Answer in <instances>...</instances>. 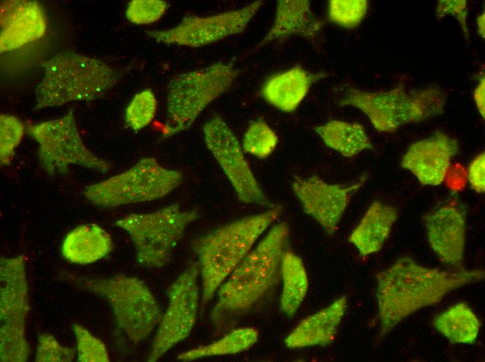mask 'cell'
<instances>
[{
	"instance_id": "6da1fadb",
	"label": "cell",
	"mask_w": 485,
	"mask_h": 362,
	"mask_svg": "<svg viewBox=\"0 0 485 362\" xmlns=\"http://www.w3.org/2000/svg\"><path fill=\"white\" fill-rule=\"evenodd\" d=\"M484 276L481 269L441 270L421 265L410 256L399 258L376 275L380 338L417 310Z\"/></svg>"
},
{
	"instance_id": "7a4b0ae2",
	"label": "cell",
	"mask_w": 485,
	"mask_h": 362,
	"mask_svg": "<svg viewBox=\"0 0 485 362\" xmlns=\"http://www.w3.org/2000/svg\"><path fill=\"white\" fill-rule=\"evenodd\" d=\"M289 234L287 222L274 225L232 272L217 290L215 322L247 313L270 291L281 276Z\"/></svg>"
},
{
	"instance_id": "3957f363",
	"label": "cell",
	"mask_w": 485,
	"mask_h": 362,
	"mask_svg": "<svg viewBox=\"0 0 485 362\" xmlns=\"http://www.w3.org/2000/svg\"><path fill=\"white\" fill-rule=\"evenodd\" d=\"M283 213L281 205L243 217L195 238L192 249L199 258L201 310L252 250L259 237Z\"/></svg>"
},
{
	"instance_id": "277c9868",
	"label": "cell",
	"mask_w": 485,
	"mask_h": 362,
	"mask_svg": "<svg viewBox=\"0 0 485 362\" xmlns=\"http://www.w3.org/2000/svg\"><path fill=\"white\" fill-rule=\"evenodd\" d=\"M341 92L338 105L357 109L380 133L394 132L404 125L442 115L447 97L442 88L433 85L409 89L399 84L375 91L346 86Z\"/></svg>"
},
{
	"instance_id": "5b68a950",
	"label": "cell",
	"mask_w": 485,
	"mask_h": 362,
	"mask_svg": "<svg viewBox=\"0 0 485 362\" xmlns=\"http://www.w3.org/2000/svg\"><path fill=\"white\" fill-rule=\"evenodd\" d=\"M61 277L107 301L118 328L134 344L144 340L160 323V306L149 288L137 277L119 274L95 278L68 271H63Z\"/></svg>"
},
{
	"instance_id": "8992f818",
	"label": "cell",
	"mask_w": 485,
	"mask_h": 362,
	"mask_svg": "<svg viewBox=\"0 0 485 362\" xmlns=\"http://www.w3.org/2000/svg\"><path fill=\"white\" fill-rule=\"evenodd\" d=\"M35 91L33 111L73 101L97 100L117 82L116 72L101 60L72 52H60L43 63Z\"/></svg>"
},
{
	"instance_id": "52a82bcc",
	"label": "cell",
	"mask_w": 485,
	"mask_h": 362,
	"mask_svg": "<svg viewBox=\"0 0 485 362\" xmlns=\"http://www.w3.org/2000/svg\"><path fill=\"white\" fill-rule=\"evenodd\" d=\"M238 74L231 63L219 62L171 78L167 88L164 137L190 127L210 103L231 88Z\"/></svg>"
},
{
	"instance_id": "ba28073f",
	"label": "cell",
	"mask_w": 485,
	"mask_h": 362,
	"mask_svg": "<svg viewBox=\"0 0 485 362\" xmlns=\"http://www.w3.org/2000/svg\"><path fill=\"white\" fill-rule=\"evenodd\" d=\"M199 217L198 211L175 203L152 212L130 214L115 224L130 236L137 262L159 268L169 262L186 228Z\"/></svg>"
},
{
	"instance_id": "9c48e42d",
	"label": "cell",
	"mask_w": 485,
	"mask_h": 362,
	"mask_svg": "<svg viewBox=\"0 0 485 362\" xmlns=\"http://www.w3.org/2000/svg\"><path fill=\"white\" fill-rule=\"evenodd\" d=\"M182 180L180 171L161 166L155 158L145 157L121 173L86 186L82 194L97 206L113 208L160 199Z\"/></svg>"
},
{
	"instance_id": "30bf717a",
	"label": "cell",
	"mask_w": 485,
	"mask_h": 362,
	"mask_svg": "<svg viewBox=\"0 0 485 362\" xmlns=\"http://www.w3.org/2000/svg\"><path fill=\"white\" fill-rule=\"evenodd\" d=\"M24 254L0 260V361L24 362L30 354L26 322L30 311Z\"/></svg>"
},
{
	"instance_id": "8fae6325",
	"label": "cell",
	"mask_w": 485,
	"mask_h": 362,
	"mask_svg": "<svg viewBox=\"0 0 485 362\" xmlns=\"http://www.w3.org/2000/svg\"><path fill=\"white\" fill-rule=\"evenodd\" d=\"M38 145L40 166L50 176L65 175L72 165L102 173L111 164L93 154L83 143L72 110L62 117L26 126Z\"/></svg>"
},
{
	"instance_id": "7c38bea8",
	"label": "cell",
	"mask_w": 485,
	"mask_h": 362,
	"mask_svg": "<svg viewBox=\"0 0 485 362\" xmlns=\"http://www.w3.org/2000/svg\"><path fill=\"white\" fill-rule=\"evenodd\" d=\"M198 262L190 264L168 290V304L155 336L147 361L155 362L192 332L199 308Z\"/></svg>"
},
{
	"instance_id": "4fadbf2b",
	"label": "cell",
	"mask_w": 485,
	"mask_h": 362,
	"mask_svg": "<svg viewBox=\"0 0 485 362\" xmlns=\"http://www.w3.org/2000/svg\"><path fill=\"white\" fill-rule=\"evenodd\" d=\"M205 143L241 202L270 207L244 155L242 145L224 120L215 115L203 127Z\"/></svg>"
},
{
	"instance_id": "5bb4252c",
	"label": "cell",
	"mask_w": 485,
	"mask_h": 362,
	"mask_svg": "<svg viewBox=\"0 0 485 362\" xmlns=\"http://www.w3.org/2000/svg\"><path fill=\"white\" fill-rule=\"evenodd\" d=\"M264 1H253L240 8L208 17L186 15L175 27L151 30L146 35L167 45L191 47L208 45L243 33Z\"/></svg>"
},
{
	"instance_id": "9a60e30c",
	"label": "cell",
	"mask_w": 485,
	"mask_h": 362,
	"mask_svg": "<svg viewBox=\"0 0 485 362\" xmlns=\"http://www.w3.org/2000/svg\"><path fill=\"white\" fill-rule=\"evenodd\" d=\"M369 178L364 173L353 182L330 184L318 176L295 177L292 189L304 211L316 220L329 235L337 230L352 197Z\"/></svg>"
},
{
	"instance_id": "2e32d148",
	"label": "cell",
	"mask_w": 485,
	"mask_h": 362,
	"mask_svg": "<svg viewBox=\"0 0 485 362\" xmlns=\"http://www.w3.org/2000/svg\"><path fill=\"white\" fill-rule=\"evenodd\" d=\"M467 209L456 194L423 217L429 244L440 260L463 268Z\"/></svg>"
},
{
	"instance_id": "e0dca14e",
	"label": "cell",
	"mask_w": 485,
	"mask_h": 362,
	"mask_svg": "<svg viewBox=\"0 0 485 362\" xmlns=\"http://www.w3.org/2000/svg\"><path fill=\"white\" fill-rule=\"evenodd\" d=\"M459 151L456 139L437 132L412 143L403 156L401 166L410 171L422 184L438 186L444 182L452 160Z\"/></svg>"
},
{
	"instance_id": "ac0fdd59",
	"label": "cell",
	"mask_w": 485,
	"mask_h": 362,
	"mask_svg": "<svg viewBox=\"0 0 485 362\" xmlns=\"http://www.w3.org/2000/svg\"><path fill=\"white\" fill-rule=\"evenodd\" d=\"M47 17L36 1L7 0L0 7L1 52L18 49L40 38L45 33Z\"/></svg>"
},
{
	"instance_id": "d6986e66",
	"label": "cell",
	"mask_w": 485,
	"mask_h": 362,
	"mask_svg": "<svg viewBox=\"0 0 485 362\" xmlns=\"http://www.w3.org/2000/svg\"><path fill=\"white\" fill-rule=\"evenodd\" d=\"M323 26L324 22L314 16L309 1L278 0L270 29L249 54L273 41H284L296 36L315 43Z\"/></svg>"
},
{
	"instance_id": "ffe728a7",
	"label": "cell",
	"mask_w": 485,
	"mask_h": 362,
	"mask_svg": "<svg viewBox=\"0 0 485 362\" xmlns=\"http://www.w3.org/2000/svg\"><path fill=\"white\" fill-rule=\"evenodd\" d=\"M328 76L325 72H311L295 65L268 77L260 93L272 107L284 112L292 113L302 102L312 85Z\"/></svg>"
},
{
	"instance_id": "44dd1931",
	"label": "cell",
	"mask_w": 485,
	"mask_h": 362,
	"mask_svg": "<svg viewBox=\"0 0 485 362\" xmlns=\"http://www.w3.org/2000/svg\"><path fill=\"white\" fill-rule=\"evenodd\" d=\"M347 308L343 296L302 320L284 340L288 348L325 346L334 340Z\"/></svg>"
},
{
	"instance_id": "7402d4cb",
	"label": "cell",
	"mask_w": 485,
	"mask_h": 362,
	"mask_svg": "<svg viewBox=\"0 0 485 362\" xmlns=\"http://www.w3.org/2000/svg\"><path fill=\"white\" fill-rule=\"evenodd\" d=\"M399 215L396 207L375 200L348 237L363 257L379 251L388 238Z\"/></svg>"
},
{
	"instance_id": "603a6c76",
	"label": "cell",
	"mask_w": 485,
	"mask_h": 362,
	"mask_svg": "<svg viewBox=\"0 0 485 362\" xmlns=\"http://www.w3.org/2000/svg\"><path fill=\"white\" fill-rule=\"evenodd\" d=\"M111 235L95 223L80 225L69 232L63 239V258L76 265L94 263L107 257L113 250Z\"/></svg>"
},
{
	"instance_id": "cb8c5ba5",
	"label": "cell",
	"mask_w": 485,
	"mask_h": 362,
	"mask_svg": "<svg viewBox=\"0 0 485 362\" xmlns=\"http://www.w3.org/2000/svg\"><path fill=\"white\" fill-rule=\"evenodd\" d=\"M314 131L328 148L347 158L374 150L366 129L359 123L332 120L315 127Z\"/></svg>"
},
{
	"instance_id": "d4e9b609",
	"label": "cell",
	"mask_w": 485,
	"mask_h": 362,
	"mask_svg": "<svg viewBox=\"0 0 485 362\" xmlns=\"http://www.w3.org/2000/svg\"><path fill=\"white\" fill-rule=\"evenodd\" d=\"M433 324L452 343L465 345L475 342L481 325L476 314L465 302H459L436 315Z\"/></svg>"
},
{
	"instance_id": "484cf974",
	"label": "cell",
	"mask_w": 485,
	"mask_h": 362,
	"mask_svg": "<svg viewBox=\"0 0 485 362\" xmlns=\"http://www.w3.org/2000/svg\"><path fill=\"white\" fill-rule=\"evenodd\" d=\"M282 291L279 300L281 310L293 317L302 304L308 290V278L302 259L286 250L281 264Z\"/></svg>"
},
{
	"instance_id": "4316f807",
	"label": "cell",
	"mask_w": 485,
	"mask_h": 362,
	"mask_svg": "<svg viewBox=\"0 0 485 362\" xmlns=\"http://www.w3.org/2000/svg\"><path fill=\"white\" fill-rule=\"evenodd\" d=\"M258 331L252 327L236 329L222 338L178 354V360L191 361L196 359L242 352L252 347L258 340Z\"/></svg>"
},
{
	"instance_id": "83f0119b",
	"label": "cell",
	"mask_w": 485,
	"mask_h": 362,
	"mask_svg": "<svg viewBox=\"0 0 485 362\" xmlns=\"http://www.w3.org/2000/svg\"><path fill=\"white\" fill-rule=\"evenodd\" d=\"M277 143L275 132L263 118H258L250 122L241 145L245 152L265 159L274 152Z\"/></svg>"
},
{
	"instance_id": "f1b7e54d",
	"label": "cell",
	"mask_w": 485,
	"mask_h": 362,
	"mask_svg": "<svg viewBox=\"0 0 485 362\" xmlns=\"http://www.w3.org/2000/svg\"><path fill=\"white\" fill-rule=\"evenodd\" d=\"M368 8L369 1L367 0H330L328 19L341 27L352 29L363 21Z\"/></svg>"
},
{
	"instance_id": "f546056e",
	"label": "cell",
	"mask_w": 485,
	"mask_h": 362,
	"mask_svg": "<svg viewBox=\"0 0 485 362\" xmlns=\"http://www.w3.org/2000/svg\"><path fill=\"white\" fill-rule=\"evenodd\" d=\"M157 100L151 89H145L137 93L125 110V122L134 131H139L148 125L155 118Z\"/></svg>"
},
{
	"instance_id": "4dcf8cb0",
	"label": "cell",
	"mask_w": 485,
	"mask_h": 362,
	"mask_svg": "<svg viewBox=\"0 0 485 362\" xmlns=\"http://www.w3.org/2000/svg\"><path fill=\"white\" fill-rule=\"evenodd\" d=\"M72 331L76 338L77 361L79 362H109V352L106 345L79 324H73Z\"/></svg>"
},
{
	"instance_id": "1f68e13d",
	"label": "cell",
	"mask_w": 485,
	"mask_h": 362,
	"mask_svg": "<svg viewBox=\"0 0 485 362\" xmlns=\"http://www.w3.org/2000/svg\"><path fill=\"white\" fill-rule=\"evenodd\" d=\"M25 132L24 124L16 117L8 114L0 115V162L7 166L13 160L15 150Z\"/></svg>"
},
{
	"instance_id": "d6a6232c",
	"label": "cell",
	"mask_w": 485,
	"mask_h": 362,
	"mask_svg": "<svg viewBox=\"0 0 485 362\" xmlns=\"http://www.w3.org/2000/svg\"><path fill=\"white\" fill-rule=\"evenodd\" d=\"M169 4L162 0H132L126 9V17L136 24H148L158 21L166 13Z\"/></svg>"
},
{
	"instance_id": "836d02e7",
	"label": "cell",
	"mask_w": 485,
	"mask_h": 362,
	"mask_svg": "<svg viewBox=\"0 0 485 362\" xmlns=\"http://www.w3.org/2000/svg\"><path fill=\"white\" fill-rule=\"evenodd\" d=\"M76 354V348L62 345L49 333H43L38 338L37 362H71Z\"/></svg>"
},
{
	"instance_id": "e575fe53",
	"label": "cell",
	"mask_w": 485,
	"mask_h": 362,
	"mask_svg": "<svg viewBox=\"0 0 485 362\" xmlns=\"http://www.w3.org/2000/svg\"><path fill=\"white\" fill-rule=\"evenodd\" d=\"M468 4L465 0H440L436 8V17L440 20L450 15L456 18L459 24L465 39L470 42V31L468 26Z\"/></svg>"
},
{
	"instance_id": "d590c367",
	"label": "cell",
	"mask_w": 485,
	"mask_h": 362,
	"mask_svg": "<svg viewBox=\"0 0 485 362\" xmlns=\"http://www.w3.org/2000/svg\"><path fill=\"white\" fill-rule=\"evenodd\" d=\"M468 171V180L472 189L477 193L485 191V154H478L470 163Z\"/></svg>"
},
{
	"instance_id": "8d00e7d4",
	"label": "cell",
	"mask_w": 485,
	"mask_h": 362,
	"mask_svg": "<svg viewBox=\"0 0 485 362\" xmlns=\"http://www.w3.org/2000/svg\"><path fill=\"white\" fill-rule=\"evenodd\" d=\"M468 181L467 169L461 163L451 164L444 179L447 187L454 194L463 191Z\"/></svg>"
},
{
	"instance_id": "74e56055",
	"label": "cell",
	"mask_w": 485,
	"mask_h": 362,
	"mask_svg": "<svg viewBox=\"0 0 485 362\" xmlns=\"http://www.w3.org/2000/svg\"><path fill=\"white\" fill-rule=\"evenodd\" d=\"M474 100L477 110L481 116L484 119L485 116V79L484 75L481 74L478 83L473 92Z\"/></svg>"
},
{
	"instance_id": "f35d334b",
	"label": "cell",
	"mask_w": 485,
	"mask_h": 362,
	"mask_svg": "<svg viewBox=\"0 0 485 362\" xmlns=\"http://www.w3.org/2000/svg\"><path fill=\"white\" fill-rule=\"evenodd\" d=\"M477 31L479 36L484 38L485 36V13H480L476 19Z\"/></svg>"
}]
</instances>
